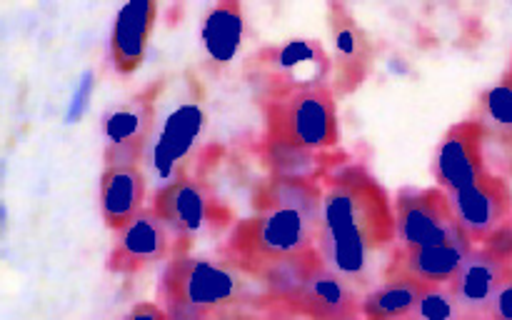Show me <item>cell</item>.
Masks as SVG:
<instances>
[{
  "mask_svg": "<svg viewBox=\"0 0 512 320\" xmlns=\"http://www.w3.org/2000/svg\"><path fill=\"white\" fill-rule=\"evenodd\" d=\"M398 235L388 190L363 163H348L323 178V223L318 253L360 295L383 280Z\"/></svg>",
  "mask_w": 512,
  "mask_h": 320,
  "instance_id": "cell-1",
  "label": "cell"
},
{
  "mask_svg": "<svg viewBox=\"0 0 512 320\" xmlns=\"http://www.w3.org/2000/svg\"><path fill=\"white\" fill-rule=\"evenodd\" d=\"M260 103L265 115V143L320 153L340 143L338 100L333 85H308Z\"/></svg>",
  "mask_w": 512,
  "mask_h": 320,
  "instance_id": "cell-2",
  "label": "cell"
},
{
  "mask_svg": "<svg viewBox=\"0 0 512 320\" xmlns=\"http://www.w3.org/2000/svg\"><path fill=\"white\" fill-rule=\"evenodd\" d=\"M240 290L243 283L230 265L183 253L165 265L158 298L170 320H213Z\"/></svg>",
  "mask_w": 512,
  "mask_h": 320,
  "instance_id": "cell-3",
  "label": "cell"
},
{
  "mask_svg": "<svg viewBox=\"0 0 512 320\" xmlns=\"http://www.w3.org/2000/svg\"><path fill=\"white\" fill-rule=\"evenodd\" d=\"M320 223L323 218H313L300 210L255 213L235 223L228 238V255L240 265L248 260L305 253L318 248Z\"/></svg>",
  "mask_w": 512,
  "mask_h": 320,
  "instance_id": "cell-4",
  "label": "cell"
},
{
  "mask_svg": "<svg viewBox=\"0 0 512 320\" xmlns=\"http://www.w3.org/2000/svg\"><path fill=\"white\" fill-rule=\"evenodd\" d=\"M250 83L260 85V100L308 85H333V58L318 40H290L260 50L248 63Z\"/></svg>",
  "mask_w": 512,
  "mask_h": 320,
  "instance_id": "cell-5",
  "label": "cell"
},
{
  "mask_svg": "<svg viewBox=\"0 0 512 320\" xmlns=\"http://www.w3.org/2000/svg\"><path fill=\"white\" fill-rule=\"evenodd\" d=\"M153 210L173 235V255L190 253L195 240L208 230L220 228L225 218L213 190L195 178H178L160 188L153 198Z\"/></svg>",
  "mask_w": 512,
  "mask_h": 320,
  "instance_id": "cell-6",
  "label": "cell"
},
{
  "mask_svg": "<svg viewBox=\"0 0 512 320\" xmlns=\"http://www.w3.org/2000/svg\"><path fill=\"white\" fill-rule=\"evenodd\" d=\"M512 273V243L493 238L475 245L450 283L460 320H490L498 290Z\"/></svg>",
  "mask_w": 512,
  "mask_h": 320,
  "instance_id": "cell-7",
  "label": "cell"
},
{
  "mask_svg": "<svg viewBox=\"0 0 512 320\" xmlns=\"http://www.w3.org/2000/svg\"><path fill=\"white\" fill-rule=\"evenodd\" d=\"M395 210V248L413 250L440 243L460 233L450 195L440 185L435 188H403L393 200Z\"/></svg>",
  "mask_w": 512,
  "mask_h": 320,
  "instance_id": "cell-8",
  "label": "cell"
},
{
  "mask_svg": "<svg viewBox=\"0 0 512 320\" xmlns=\"http://www.w3.org/2000/svg\"><path fill=\"white\" fill-rule=\"evenodd\" d=\"M160 88L163 83H153L150 88L125 100L123 105H118L113 113H108L103 125L105 168L140 163L155 128V103H158Z\"/></svg>",
  "mask_w": 512,
  "mask_h": 320,
  "instance_id": "cell-9",
  "label": "cell"
},
{
  "mask_svg": "<svg viewBox=\"0 0 512 320\" xmlns=\"http://www.w3.org/2000/svg\"><path fill=\"white\" fill-rule=\"evenodd\" d=\"M455 218L473 245L498 238L512 215V188L503 175L485 173L478 183L450 195Z\"/></svg>",
  "mask_w": 512,
  "mask_h": 320,
  "instance_id": "cell-10",
  "label": "cell"
},
{
  "mask_svg": "<svg viewBox=\"0 0 512 320\" xmlns=\"http://www.w3.org/2000/svg\"><path fill=\"white\" fill-rule=\"evenodd\" d=\"M473 248V240L465 235V230L440 243L423 245V248H395L383 280H408L420 288L450 285Z\"/></svg>",
  "mask_w": 512,
  "mask_h": 320,
  "instance_id": "cell-11",
  "label": "cell"
},
{
  "mask_svg": "<svg viewBox=\"0 0 512 320\" xmlns=\"http://www.w3.org/2000/svg\"><path fill=\"white\" fill-rule=\"evenodd\" d=\"M485 143L488 128L480 120L470 118L450 125L433 163V175L445 193H458L488 173Z\"/></svg>",
  "mask_w": 512,
  "mask_h": 320,
  "instance_id": "cell-12",
  "label": "cell"
},
{
  "mask_svg": "<svg viewBox=\"0 0 512 320\" xmlns=\"http://www.w3.org/2000/svg\"><path fill=\"white\" fill-rule=\"evenodd\" d=\"M328 25L333 35V90L335 95H350L373 68V40L343 3L328 5Z\"/></svg>",
  "mask_w": 512,
  "mask_h": 320,
  "instance_id": "cell-13",
  "label": "cell"
},
{
  "mask_svg": "<svg viewBox=\"0 0 512 320\" xmlns=\"http://www.w3.org/2000/svg\"><path fill=\"white\" fill-rule=\"evenodd\" d=\"M173 235L153 208H145L130 225L115 233L108 253V270L115 275H135L163 263L173 253Z\"/></svg>",
  "mask_w": 512,
  "mask_h": 320,
  "instance_id": "cell-14",
  "label": "cell"
},
{
  "mask_svg": "<svg viewBox=\"0 0 512 320\" xmlns=\"http://www.w3.org/2000/svg\"><path fill=\"white\" fill-rule=\"evenodd\" d=\"M290 308L308 320H355L363 318V295L320 260Z\"/></svg>",
  "mask_w": 512,
  "mask_h": 320,
  "instance_id": "cell-15",
  "label": "cell"
},
{
  "mask_svg": "<svg viewBox=\"0 0 512 320\" xmlns=\"http://www.w3.org/2000/svg\"><path fill=\"white\" fill-rule=\"evenodd\" d=\"M155 20L158 5L153 0H133L118 10L110 33V63L115 73L130 75L143 65Z\"/></svg>",
  "mask_w": 512,
  "mask_h": 320,
  "instance_id": "cell-16",
  "label": "cell"
},
{
  "mask_svg": "<svg viewBox=\"0 0 512 320\" xmlns=\"http://www.w3.org/2000/svg\"><path fill=\"white\" fill-rule=\"evenodd\" d=\"M148 180L140 165L105 168L100 175V215L115 233L133 223L145 210Z\"/></svg>",
  "mask_w": 512,
  "mask_h": 320,
  "instance_id": "cell-17",
  "label": "cell"
},
{
  "mask_svg": "<svg viewBox=\"0 0 512 320\" xmlns=\"http://www.w3.org/2000/svg\"><path fill=\"white\" fill-rule=\"evenodd\" d=\"M320 260L323 258H320L318 248H313L298 255L248 260V263H240L238 268L248 270V273H253L255 278L263 280L270 298L278 300V303L293 305L295 298H298V295L303 293L305 285H308L310 275L315 273Z\"/></svg>",
  "mask_w": 512,
  "mask_h": 320,
  "instance_id": "cell-18",
  "label": "cell"
},
{
  "mask_svg": "<svg viewBox=\"0 0 512 320\" xmlns=\"http://www.w3.org/2000/svg\"><path fill=\"white\" fill-rule=\"evenodd\" d=\"M253 208L255 213L300 210V213H308L313 218H323V183L270 175V180H265L255 193Z\"/></svg>",
  "mask_w": 512,
  "mask_h": 320,
  "instance_id": "cell-19",
  "label": "cell"
},
{
  "mask_svg": "<svg viewBox=\"0 0 512 320\" xmlns=\"http://www.w3.org/2000/svg\"><path fill=\"white\" fill-rule=\"evenodd\" d=\"M243 5L233 0H220L213 5L203 23V45L215 63H228L243 40Z\"/></svg>",
  "mask_w": 512,
  "mask_h": 320,
  "instance_id": "cell-20",
  "label": "cell"
},
{
  "mask_svg": "<svg viewBox=\"0 0 512 320\" xmlns=\"http://www.w3.org/2000/svg\"><path fill=\"white\" fill-rule=\"evenodd\" d=\"M425 288L408 280H380L363 295V320H408Z\"/></svg>",
  "mask_w": 512,
  "mask_h": 320,
  "instance_id": "cell-21",
  "label": "cell"
},
{
  "mask_svg": "<svg viewBox=\"0 0 512 320\" xmlns=\"http://www.w3.org/2000/svg\"><path fill=\"white\" fill-rule=\"evenodd\" d=\"M265 163H268L270 175H283V178H298V180H315L325 178L333 170L335 160H320V150H303V148H288V145L265 143L263 148Z\"/></svg>",
  "mask_w": 512,
  "mask_h": 320,
  "instance_id": "cell-22",
  "label": "cell"
},
{
  "mask_svg": "<svg viewBox=\"0 0 512 320\" xmlns=\"http://www.w3.org/2000/svg\"><path fill=\"white\" fill-rule=\"evenodd\" d=\"M478 120L488 128V135L512 140V65L505 70L500 83L483 93Z\"/></svg>",
  "mask_w": 512,
  "mask_h": 320,
  "instance_id": "cell-23",
  "label": "cell"
},
{
  "mask_svg": "<svg viewBox=\"0 0 512 320\" xmlns=\"http://www.w3.org/2000/svg\"><path fill=\"white\" fill-rule=\"evenodd\" d=\"M408 320H460L458 303L453 298L450 285H438V288H425L423 298L415 305Z\"/></svg>",
  "mask_w": 512,
  "mask_h": 320,
  "instance_id": "cell-24",
  "label": "cell"
},
{
  "mask_svg": "<svg viewBox=\"0 0 512 320\" xmlns=\"http://www.w3.org/2000/svg\"><path fill=\"white\" fill-rule=\"evenodd\" d=\"M490 320H512V273L503 283V288L498 290V295H495L493 315H490Z\"/></svg>",
  "mask_w": 512,
  "mask_h": 320,
  "instance_id": "cell-25",
  "label": "cell"
},
{
  "mask_svg": "<svg viewBox=\"0 0 512 320\" xmlns=\"http://www.w3.org/2000/svg\"><path fill=\"white\" fill-rule=\"evenodd\" d=\"M123 320H170V315L158 303H138L128 310Z\"/></svg>",
  "mask_w": 512,
  "mask_h": 320,
  "instance_id": "cell-26",
  "label": "cell"
}]
</instances>
